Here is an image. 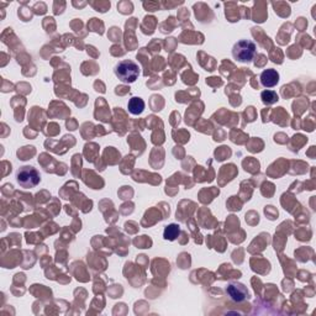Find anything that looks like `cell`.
<instances>
[{
  "instance_id": "cell-5",
  "label": "cell",
  "mask_w": 316,
  "mask_h": 316,
  "mask_svg": "<svg viewBox=\"0 0 316 316\" xmlns=\"http://www.w3.org/2000/svg\"><path fill=\"white\" fill-rule=\"evenodd\" d=\"M279 73L275 69H265L261 74V84L264 88H273L278 84Z\"/></svg>"
},
{
  "instance_id": "cell-4",
  "label": "cell",
  "mask_w": 316,
  "mask_h": 316,
  "mask_svg": "<svg viewBox=\"0 0 316 316\" xmlns=\"http://www.w3.org/2000/svg\"><path fill=\"white\" fill-rule=\"evenodd\" d=\"M226 293L234 301H242L248 296V291L243 284L231 283L226 289Z\"/></svg>"
},
{
  "instance_id": "cell-8",
  "label": "cell",
  "mask_w": 316,
  "mask_h": 316,
  "mask_svg": "<svg viewBox=\"0 0 316 316\" xmlns=\"http://www.w3.org/2000/svg\"><path fill=\"white\" fill-rule=\"evenodd\" d=\"M261 99L264 105H273L279 100L278 94L274 90H263L261 94Z\"/></svg>"
},
{
  "instance_id": "cell-6",
  "label": "cell",
  "mask_w": 316,
  "mask_h": 316,
  "mask_svg": "<svg viewBox=\"0 0 316 316\" xmlns=\"http://www.w3.org/2000/svg\"><path fill=\"white\" fill-rule=\"evenodd\" d=\"M128 109L130 111V114L132 115H141L145 110V102L143 99L138 97H133L129 100Z\"/></svg>"
},
{
  "instance_id": "cell-1",
  "label": "cell",
  "mask_w": 316,
  "mask_h": 316,
  "mask_svg": "<svg viewBox=\"0 0 316 316\" xmlns=\"http://www.w3.org/2000/svg\"><path fill=\"white\" fill-rule=\"evenodd\" d=\"M114 72L115 76L120 79L123 83H126V84L136 82V79L140 76L138 64L131 61V59H124V61L119 62L115 67Z\"/></svg>"
},
{
  "instance_id": "cell-7",
  "label": "cell",
  "mask_w": 316,
  "mask_h": 316,
  "mask_svg": "<svg viewBox=\"0 0 316 316\" xmlns=\"http://www.w3.org/2000/svg\"><path fill=\"white\" fill-rule=\"evenodd\" d=\"M179 234H181V227H179V225L171 224L168 225V226H166V229H164L163 237L166 240L174 241L177 237H178Z\"/></svg>"
},
{
  "instance_id": "cell-3",
  "label": "cell",
  "mask_w": 316,
  "mask_h": 316,
  "mask_svg": "<svg viewBox=\"0 0 316 316\" xmlns=\"http://www.w3.org/2000/svg\"><path fill=\"white\" fill-rule=\"evenodd\" d=\"M16 181H18V183L23 188L31 189L35 188L40 183L41 177H40V173H38L36 168H33L31 166H24L16 173Z\"/></svg>"
},
{
  "instance_id": "cell-2",
  "label": "cell",
  "mask_w": 316,
  "mask_h": 316,
  "mask_svg": "<svg viewBox=\"0 0 316 316\" xmlns=\"http://www.w3.org/2000/svg\"><path fill=\"white\" fill-rule=\"evenodd\" d=\"M256 51L257 49H256L255 42L250 41V40H241L235 44L234 49H232V56L241 63H248L255 58Z\"/></svg>"
}]
</instances>
